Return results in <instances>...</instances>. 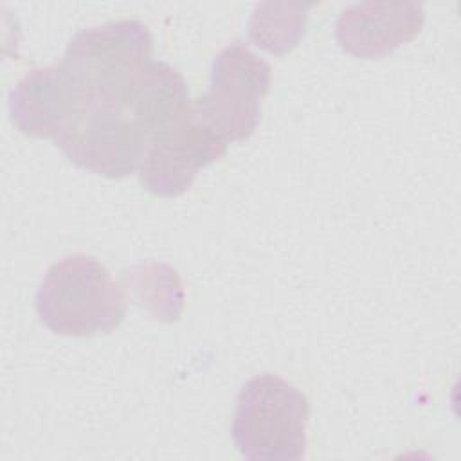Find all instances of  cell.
<instances>
[{
	"instance_id": "30bf717a",
	"label": "cell",
	"mask_w": 461,
	"mask_h": 461,
	"mask_svg": "<svg viewBox=\"0 0 461 461\" xmlns=\"http://www.w3.org/2000/svg\"><path fill=\"white\" fill-rule=\"evenodd\" d=\"M312 4H258L249 22L252 41L270 54L292 50L306 27V11Z\"/></svg>"
},
{
	"instance_id": "3957f363",
	"label": "cell",
	"mask_w": 461,
	"mask_h": 461,
	"mask_svg": "<svg viewBox=\"0 0 461 461\" xmlns=\"http://www.w3.org/2000/svg\"><path fill=\"white\" fill-rule=\"evenodd\" d=\"M310 403L288 380L261 373L243 384L236 398L232 439L250 461H297L306 452Z\"/></svg>"
},
{
	"instance_id": "6da1fadb",
	"label": "cell",
	"mask_w": 461,
	"mask_h": 461,
	"mask_svg": "<svg viewBox=\"0 0 461 461\" xmlns=\"http://www.w3.org/2000/svg\"><path fill=\"white\" fill-rule=\"evenodd\" d=\"M40 321L56 335L110 333L126 317L124 288L94 256L76 252L52 263L34 295Z\"/></svg>"
},
{
	"instance_id": "5b68a950",
	"label": "cell",
	"mask_w": 461,
	"mask_h": 461,
	"mask_svg": "<svg viewBox=\"0 0 461 461\" xmlns=\"http://www.w3.org/2000/svg\"><path fill=\"white\" fill-rule=\"evenodd\" d=\"M54 144L81 169L106 178H124L139 171L148 137L126 110L92 103Z\"/></svg>"
},
{
	"instance_id": "277c9868",
	"label": "cell",
	"mask_w": 461,
	"mask_h": 461,
	"mask_svg": "<svg viewBox=\"0 0 461 461\" xmlns=\"http://www.w3.org/2000/svg\"><path fill=\"white\" fill-rule=\"evenodd\" d=\"M270 83V65L247 43L232 41L212 59L209 88L194 101L196 112L227 144L247 140L259 124Z\"/></svg>"
},
{
	"instance_id": "7a4b0ae2",
	"label": "cell",
	"mask_w": 461,
	"mask_h": 461,
	"mask_svg": "<svg viewBox=\"0 0 461 461\" xmlns=\"http://www.w3.org/2000/svg\"><path fill=\"white\" fill-rule=\"evenodd\" d=\"M153 61L148 25L126 18L77 31L67 43L61 65L94 103L126 110L133 86Z\"/></svg>"
},
{
	"instance_id": "52a82bcc",
	"label": "cell",
	"mask_w": 461,
	"mask_h": 461,
	"mask_svg": "<svg viewBox=\"0 0 461 461\" xmlns=\"http://www.w3.org/2000/svg\"><path fill=\"white\" fill-rule=\"evenodd\" d=\"M94 103L81 83L59 63L29 70L11 90L7 110L25 135L56 140Z\"/></svg>"
},
{
	"instance_id": "ba28073f",
	"label": "cell",
	"mask_w": 461,
	"mask_h": 461,
	"mask_svg": "<svg viewBox=\"0 0 461 461\" xmlns=\"http://www.w3.org/2000/svg\"><path fill=\"white\" fill-rule=\"evenodd\" d=\"M423 23L425 11L418 2H358L340 11L335 38L348 54L375 59L412 41Z\"/></svg>"
},
{
	"instance_id": "8992f818",
	"label": "cell",
	"mask_w": 461,
	"mask_h": 461,
	"mask_svg": "<svg viewBox=\"0 0 461 461\" xmlns=\"http://www.w3.org/2000/svg\"><path fill=\"white\" fill-rule=\"evenodd\" d=\"M225 153L227 142L200 117L193 103L184 117L148 140L139 180L151 194L178 196L191 187L200 169Z\"/></svg>"
},
{
	"instance_id": "9c48e42d",
	"label": "cell",
	"mask_w": 461,
	"mask_h": 461,
	"mask_svg": "<svg viewBox=\"0 0 461 461\" xmlns=\"http://www.w3.org/2000/svg\"><path fill=\"white\" fill-rule=\"evenodd\" d=\"M191 106L184 76L169 63L153 61L133 86L126 112L149 140L173 126Z\"/></svg>"
}]
</instances>
